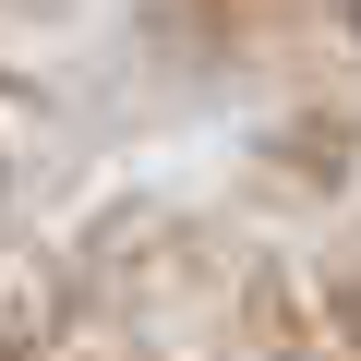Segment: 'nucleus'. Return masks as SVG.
<instances>
[{"label": "nucleus", "mask_w": 361, "mask_h": 361, "mask_svg": "<svg viewBox=\"0 0 361 361\" xmlns=\"http://www.w3.org/2000/svg\"><path fill=\"white\" fill-rule=\"evenodd\" d=\"M349 13H361V0H349Z\"/></svg>", "instance_id": "nucleus-1"}]
</instances>
